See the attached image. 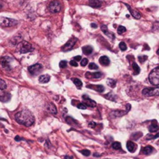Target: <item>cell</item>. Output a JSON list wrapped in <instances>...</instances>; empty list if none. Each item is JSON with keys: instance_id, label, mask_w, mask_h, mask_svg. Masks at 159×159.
<instances>
[{"instance_id": "6da1fadb", "label": "cell", "mask_w": 159, "mask_h": 159, "mask_svg": "<svg viewBox=\"0 0 159 159\" xmlns=\"http://www.w3.org/2000/svg\"><path fill=\"white\" fill-rule=\"evenodd\" d=\"M16 121L25 127L32 126L35 122L34 116L27 109H23L15 114Z\"/></svg>"}, {"instance_id": "7a4b0ae2", "label": "cell", "mask_w": 159, "mask_h": 159, "mask_svg": "<svg viewBox=\"0 0 159 159\" xmlns=\"http://www.w3.org/2000/svg\"><path fill=\"white\" fill-rule=\"evenodd\" d=\"M148 79L151 84L153 85H159V66L154 68L151 72H150Z\"/></svg>"}, {"instance_id": "3957f363", "label": "cell", "mask_w": 159, "mask_h": 159, "mask_svg": "<svg viewBox=\"0 0 159 159\" xmlns=\"http://www.w3.org/2000/svg\"><path fill=\"white\" fill-rule=\"evenodd\" d=\"M18 50L20 54H26V53L32 51L33 49L32 45L30 44V43H28L27 41H22L18 45Z\"/></svg>"}, {"instance_id": "277c9868", "label": "cell", "mask_w": 159, "mask_h": 159, "mask_svg": "<svg viewBox=\"0 0 159 159\" xmlns=\"http://www.w3.org/2000/svg\"><path fill=\"white\" fill-rule=\"evenodd\" d=\"M142 94L147 97L159 96V87L145 88L142 90Z\"/></svg>"}, {"instance_id": "5b68a950", "label": "cell", "mask_w": 159, "mask_h": 159, "mask_svg": "<svg viewBox=\"0 0 159 159\" xmlns=\"http://www.w3.org/2000/svg\"><path fill=\"white\" fill-rule=\"evenodd\" d=\"M18 23V21L13 19H10V18L1 17L0 18V24L3 27H13L16 26Z\"/></svg>"}, {"instance_id": "8992f818", "label": "cell", "mask_w": 159, "mask_h": 159, "mask_svg": "<svg viewBox=\"0 0 159 159\" xmlns=\"http://www.w3.org/2000/svg\"><path fill=\"white\" fill-rule=\"evenodd\" d=\"M48 11L51 13H59L61 10V5L58 1H52L47 6Z\"/></svg>"}, {"instance_id": "52a82bcc", "label": "cell", "mask_w": 159, "mask_h": 159, "mask_svg": "<svg viewBox=\"0 0 159 159\" xmlns=\"http://www.w3.org/2000/svg\"><path fill=\"white\" fill-rule=\"evenodd\" d=\"M13 61V58H11L10 57H3L1 58V65L2 67L6 71H11L13 69L12 66L10 65V63Z\"/></svg>"}, {"instance_id": "ba28073f", "label": "cell", "mask_w": 159, "mask_h": 159, "mask_svg": "<svg viewBox=\"0 0 159 159\" xmlns=\"http://www.w3.org/2000/svg\"><path fill=\"white\" fill-rule=\"evenodd\" d=\"M77 41H78V38H75V37H73V38H71V39H70V40H68V42L66 43V44H65L62 47H61V50H62V51L66 52V51L72 50V48H73L74 46H75Z\"/></svg>"}, {"instance_id": "9c48e42d", "label": "cell", "mask_w": 159, "mask_h": 159, "mask_svg": "<svg viewBox=\"0 0 159 159\" xmlns=\"http://www.w3.org/2000/svg\"><path fill=\"white\" fill-rule=\"evenodd\" d=\"M43 69L42 65L40 64H35L28 68V71L32 75H36L39 74Z\"/></svg>"}, {"instance_id": "30bf717a", "label": "cell", "mask_w": 159, "mask_h": 159, "mask_svg": "<svg viewBox=\"0 0 159 159\" xmlns=\"http://www.w3.org/2000/svg\"><path fill=\"white\" fill-rule=\"evenodd\" d=\"M82 100H83V103H84L86 106L89 107H95L96 106V102L91 100L89 97L86 96V95H83L82 96Z\"/></svg>"}, {"instance_id": "8fae6325", "label": "cell", "mask_w": 159, "mask_h": 159, "mask_svg": "<svg viewBox=\"0 0 159 159\" xmlns=\"http://www.w3.org/2000/svg\"><path fill=\"white\" fill-rule=\"evenodd\" d=\"M124 5H126L127 7V9H128V10L130 11V14L132 15V16L134 18V19H137V20H139V19H141V14L138 12V11H137V10H133L130 6L128 4H127V3H124Z\"/></svg>"}, {"instance_id": "7c38bea8", "label": "cell", "mask_w": 159, "mask_h": 159, "mask_svg": "<svg viewBox=\"0 0 159 159\" xmlns=\"http://www.w3.org/2000/svg\"><path fill=\"white\" fill-rule=\"evenodd\" d=\"M102 72H94V73H90V72H86L85 73V78H87L89 79L92 78H100L102 77Z\"/></svg>"}, {"instance_id": "4fadbf2b", "label": "cell", "mask_w": 159, "mask_h": 159, "mask_svg": "<svg viewBox=\"0 0 159 159\" xmlns=\"http://www.w3.org/2000/svg\"><path fill=\"white\" fill-rule=\"evenodd\" d=\"M23 41V37L21 35H16L15 37H13L11 40H10V44L12 45H19L20 43Z\"/></svg>"}, {"instance_id": "5bb4252c", "label": "cell", "mask_w": 159, "mask_h": 159, "mask_svg": "<svg viewBox=\"0 0 159 159\" xmlns=\"http://www.w3.org/2000/svg\"><path fill=\"white\" fill-rule=\"evenodd\" d=\"M101 30H102V32L104 33L106 35L107 37H109V38H111L112 40H114L115 39L114 33H113L109 32V30H108V28H107V26L106 25L101 26Z\"/></svg>"}, {"instance_id": "9a60e30c", "label": "cell", "mask_w": 159, "mask_h": 159, "mask_svg": "<svg viewBox=\"0 0 159 159\" xmlns=\"http://www.w3.org/2000/svg\"><path fill=\"white\" fill-rule=\"evenodd\" d=\"M137 144H135L134 142L131 141H129L127 142V150H128L130 152H131V153L135 152V151L137 150Z\"/></svg>"}, {"instance_id": "2e32d148", "label": "cell", "mask_w": 159, "mask_h": 159, "mask_svg": "<svg viewBox=\"0 0 159 159\" xmlns=\"http://www.w3.org/2000/svg\"><path fill=\"white\" fill-rule=\"evenodd\" d=\"M89 89H92L96 90L98 92H103L105 90V88L102 85H89L86 86Z\"/></svg>"}, {"instance_id": "e0dca14e", "label": "cell", "mask_w": 159, "mask_h": 159, "mask_svg": "<svg viewBox=\"0 0 159 159\" xmlns=\"http://www.w3.org/2000/svg\"><path fill=\"white\" fill-rule=\"evenodd\" d=\"M128 112H124V110H114V111H112L110 113V116L113 117V118H116V117H119L124 116V115L127 114Z\"/></svg>"}, {"instance_id": "ac0fdd59", "label": "cell", "mask_w": 159, "mask_h": 159, "mask_svg": "<svg viewBox=\"0 0 159 159\" xmlns=\"http://www.w3.org/2000/svg\"><path fill=\"white\" fill-rule=\"evenodd\" d=\"M158 122L155 119H153L151 121V124L148 127V130L151 133H154V132L157 131L158 130Z\"/></svg>"}, {"instance_id": "d6986e66", "label": "cell", "mask_w": 159, "mask_h": 159, "mask_svg": "<svg viewBox=\"0 0 159 159\" xmlns=\"http://www.w3.org/2000/svg\"><path fill=\"white\" fill-rule=\"evenodd\" d=\"M99 61L102 66H108L110 64V60L107 56H102V57H100L99 59Z\"/></svg>"}, {"instance_id": "ffe728a7", "label": "cell", "mask_w": 159, "mask_h": 159, "mask_svg": "<svg viewBox=\"0 0 159 159\" xmlns=\"http://www.w3.org/2000/svg\"><path fill=\"white\" fill-rule=\"evenodd\" d=\"M89 5L92 8L95 9H98L102 5V3L100 2V0H89Z\"/></svg>"}, {"instance_id": "44dd1931", "label": "cell", "mask_w": 159, "mask_h": 159, "mask_svg": "<svg viewBox=\"0 0 159 159\" xmlns=\"http://www.w3.org/2000/svg\"><path fill=\"white\" fill-rule=\"evenodd\" d=\"M47 110L53 115H56L57 113V107L55 106V105L52 102H50V103L47 105Z\"/></svg>"}, {"instance_id": "7402d4cb", "label": "cell", "mask_w": 159, "mask_h": 159, "mask_svg": "<svg viewBox=\"0 0 159 159\" xmlns=\"http://www.w3.org/2000/svg\"><path fill=\"white\" fill-rule=\"evenodd\" d=\"M11 99V95L9 92H5V93H2L1 96H0V100L1 102H6L8 101H10Z\"/></svg>"}, {"instance_id": "603a6c76", "label": "cell", "mask_w": 159, "mask_h": 159, "mask_svg": "<svg viewBox=\"0 0 159 159\" xmlns=\"http://www.w3.org/2000/svg\"><path fill=\"white\" fill-rule=\"evenodd\" d=\"M141 151L144 154L148 155V154H151L152 152L154 151V148H153V147L152 146H150V145H148V146L144 147V148H142Z\"/></svg>"}, {"instance_id": "cb8c5ba5", "label": "cell", "mask_w": 159, "mask_h": 159, "mask_svg": "<svg viewBox=\"0 0 159 159\" xmlns=\"http://www.w3.org/2000/svg\"><path fill=\"white\" fill-rule=\"evenodd\" d=\"M50 79L49 75H42L39 77V82L40 83H47Z\"/></svg>"}, {"instance_id": "d4e9b609", "label": "cell", "mask_w": 159, "mask_h": 159, "mask_svg": "<svg viewBox=\"0 0 159 159\" xmlns=\"http://www.w3.org/2000/svg\"><path fill=\"white\" fill-rule=\"evenodd\" d=\"M92 51H93V48H92V47H91V46H89V45H88V46H85V47H82V52L84 53L85 55H91L92 53Z\"/></svg>"}, {"instance_id": "484cf974", "label": "cell", "mask_w": 159, "mask_h": 159, "mask_svg": "<svg viewBox=\"0 0 159 159\" xmlns=\"http://www.w3.org/2000/svg\"><path fill=\"white\" fill-rule=\"evenodd\" d=\"M72 82L75 83V85L77 86V88L78 89H82V81L80 79H78V78H72Z\"/></svg>"}, {"instance_id": "4316f807", "label": "cell", "mask_w": 159, "mask_h": 159, "mask_svg": "<svg viewBox=\"0 0 159 159\" xmlns=\"http://www.w3.org/2000/svg\"><path fill=\"white\" fill-rule=\"evenodd\" d=\"M132 68L134 69V75H138L141 72V69H140L139 66L137 65V63L134 62L132 64Z\"/></svg>"}, {"instance_id": "83f0119b", "label": "cell", "mask_w": 159, "mask_h": 159, "mask_svg": "<svg viewBox=\"0 0 159 159\" xmlns=\"http://www.w3.org/2000/svg\"><path fill=\"white\" fill-rule=\"evenodd\" d=\"M107 85H109V87L111 88H115L116 85H117V81L114 79H111V78H109L107 80Z\"/></svg>"}, {"instance_id": "f1b7e54d", "label": "cell", "mask_w": 159, "mask_h": 159, "mask_svg": "<svg viewBox=\"0 0 159 159\" xmlns=\"http://www.w3.org/2000/svg\"><path fill=\"white\" fill-rule=\"evenodd\" d=\"M65 120H66V122H67L68 124H78V122L75 121V119L71 117H66V118H65Z\"/></svg>"}, {"instance_id": "f546056e", "label": "cell", "mask_w": 159, "mask_h": 159, "mask_svg": "<svg viewBox=\"0 0 159 159\" xmlns=\"http://www.w3.org/2000/svg\"><path fill=\"white\" fill-rule=\"evenodd\" d=\"M105 98H106V99H108V100H109L115 101L117 97H116V96H115V95L113 94L112 92H109V93H108V94L105 96Z\"/></svg>"}, {"instance_id": "4dcf8cb0", "label": "cell", "mask_w": 159, "mask_h": 159, "mask_svg": "<svg viewBox=\"0 0 159 159\" xmlns=\"http://www.w3.org/2000/svg\"><path fill=\"white\" fill-rule=\"evenodd\" d=\"M112 147L115 150H120L121 149V144L119 142H113L112 144Z\"/></svg>"}, {"instance_id": "1f68e13d", "label": "cell", "mask_w": 159, "mask_h": 159, "mask_svg": "<svg viewBox=\"0 0 159 159\" xmlns=\"http://www.w3.org/2000/svg\"><path fill=\"white\" fill-rule=\"evenodd\" d=\"M6 88H7V85H6L5 81L3 79L0 80V89H1V91L3 92V90L6 89Z\"/></svg>"}, {"instance_id": "d6a6232c", "label": "cell", "mask_w": 159, "mask_h": 159, "mask_svg": "<svg viewBox=\"0 0 159 159\" xmlns=\"http://www.w3.org/2000/svg\"><path fill=\"white\" fill-rule=\"evenodd\" d=\"M126 30H127V29H126L124 27H123V26H119V27H118V29H117V33H118V34L121 35L124 32H126Z\"/></svg>"}, {"instance_id": "836d02e7", "label": "cell", "mask_w": 159, "mask_h": 159, "mask_svg": "<svg viewBox=\"0 0 159 159\" xmlns=\"http://www.w3.org/2000/svg\"><path fill=\"white\" fill-rule=\"evenodd\" d=\"M119 49H120L122 51H125V50H127V46L124 42H120L119 44Z\"/></svg>"}, {"instance_id": "e575fe53", "label": "cell", "mask_w": 159, "mask_h": 159, "mask_svg": "<svg viewBox=\"0 0 159 159\" xmlns=\"http://www.w3.org/2000/svg\"><path fill=\"white\" fill-rule=\"evenodd\" d=\"M159 137V133L156 134V135H151V134H147L146 137L147 140H152V139H156Z\"/></svg>"}, {"instance_id": "d590c367", "label": "cell", "mask_w": 159, "mask_h": 159, "mask_svg": "<svg viewBox=\"0 0 159 159\" xmlns=\"http://www.w3.org/2000/svg\"><path fill=\"white\" fill-rule=\"evenodd\" d=\"M98 65H96V64H95V63L92 62L90 63L89 65V68L91 70H97L98 69Z\"/></svg>"}, {"instance_id": "8d00e7d4", "label": "cell", "mask_w": 159, "mask_h": 159, "mask_svg": "<svg viewBox=\"0 0 159 159\" xmlns=\"http://www.w3.org/2000/svg\"><path fill=\"white\" fill-rule=\"evenodd\" d=\"M80 152H81L84 156H89L90 154H91V152H90L89 150H82V151H80Z\"/></svg>"}, {"instance_id": "74e56055", "label": "cell", "mask_w": 159, "mask_h": 159, "mask_svg": "<svg viewBox=\"0 0 159 159\" xmlns=\"http://www.w3.org/2000/svg\"><path fill=\"white\" fill-rule=\"evenodd\" d=\"M88 63H89V60L87 58H82V60L81 61V66L85 67V66L87 65Z\"/></svg>"}, {"instance_id": "f35d334b", "label": "cell", "mask_w": 159, "mask_h": 159, "mask_svg": "<svg viewBox=\"0 0 159 159\" xmlns=\"http://www.w3.org/2000/svg\"><path fill=\"white\" fill-rule=\"evenodd\" d=\"M152 30H153V31H157V30H159V22L154 23V24H153Z\"/></svg>"}, {"instance_id": "ab89813d", "label": "cell", "mask_w": 159, "mask_h": 159, "mask_svg": "<svg viewBox=\"0 0 159 159\" xmlns=\"http://www.w3.org/2000/svg\"><path fill=\"white\" fill-rule=\"evenodd\" d=\"M68 63L66 61H61V62L59 63V67L61 68H66V66H67Z\"/></svg>"}, {"instance_id": "60d3db41", "label": "cell", "mask_w": 159, "mask_h": 159, "mask_svg": "<svg viewBox=\"0 0 159 159\" xmlns=\"http://www.w3.org/2000/svg\"><path fill=\"white\" fill-rule=\"evenodd\" d=\"M147 59V56H146V55H143V56H139V57H138L139 61L141 63L144 62Z\"/></svg>"}, {"instance_id": "b9f144b4", "label": "cell", "mask_w": 159, "mask_h": 159, "mask_svg": "<svg viewBox=\"0 0 159 159\" xmlns=\"http://www.w3.org/2000/svg\"><path fill=\"white\" fill-rule=\"evenodd\" d=\"M77 107L80 109H85L87 106H86L84 103H78V104L77 105Z\"/></svg>"}, {"instance_id": "7bdbcfd3", "label": "cell", "mask_w": 159, "mask_h": 159, "mask_svg": "<svg viewBox=\"0 0 159 159\" xmlns=\"http://www.w3.org/2000/svg\"><path fill=\"white\" fill-rule=\"evenodd\" d=\"M70 65H72V66H73V67H77L78 66V63L76 61H75V60H72L71 61H70Z\"/></svg>"}, {"instance_id": "ee69618b", "label": "cell", "mask_w": 159, "mask_h": 159, "mask_svg": "<svg viewBox=\"0 0 159 159\" xmlns=\"http://www.w3.org/2000/svg\"><path fill=\"white\" fill-rule=\"evenodd\" d=\"M74 60L75 61H82V57L80 56V55H78V56H76V57H74Z\"/></svg>"}, {"instance_id": "f6af8a7d", "label": "cell", "mask_w": 159, "mask_h": 159, "mask_svg": "<svg viewBox=\"0 0 159 159\" xmlns=\"http://www.w3.org/2000/svg\"><path fill=\"white\" fill-rule=\"evenodd\" d=\"M89 126L90 127H92V128H95L96 126V124L95 123V122H90L89 124Z\"/></svg>"}, {"instance_id": "bcb514c9", "label": "cell", "mask_w": 159, "mask_h": 159, "mask_svg": "<svg viewBox=\"0 0 159 159\" xmlns=\"http://www.w3.org/2000/svg\"><path fill=\"white\" fill-rule=\"evenodd\" d=\"M23 138H22V137H19V136H16L15 137L16 141H23Z\"/></svg>"}, {"instance_id": "7dc6e473", "label": "cell", "mask_w": 159, "mask_h": 159, "mask_svg": "<svg viewBox=\"0 0 159 159\" xmlns=\"http://www.w3.org/2000/svg\"><path fill=\"white\" fill-rule=\"evenodd\" d=\"M126 108H127V109H126V110H127V112H129L130 110V109H131V105L127 104L126 105Z\"/></svg>"}, {"instance_id": "c3c4849f", "label": "cell", "mask_w": 159, "mask_h": 159, "mask_svg": "<svg viewBox=\"0 0 159 159\" xmlns=\"http://www.w3.org/2000/svg\"><path fill=\"white\" fill-rule=\"evenodd\" d=\"M65 159H73V157L69 156V155H65Z\"/></svg>"}, {"instance_id": "681fc988", "label": "cell", "mask_w": 159, "mask_h": 159, "mask_svg": "<svg viewBox=\"0 0 159 159\" xmlns=\"http://www.w3.org/2000/svg\"><path fill=\"white\" fill-rule=\"evenodd\" d=\"M91 27H92V28H97V27H98L96 23H91Z\"/></svg>"}, {"instance_id": "f907efd6", "label": "cell", "mask_w": 159, "mask_h": 159, "mask_svg": "<svg viewBox=\"0 0 159 159\" xmlns=\"http://www.w3.org/2000/svg\"><path fill=\"white\" fill-rule=\"evenodd\" d=\"M94 156L99 157V156H100V154H94Z\"/></svg>"}, {"instance_id": "816d5d0a", "label": "cell", "mask_w": 159, "mask_h": 159, "mask_svg": "<svg viewBox=\"0 0 159 159\" xmlns=\"http://www.w3.org/2000/svg\"><path fill=\"white\" fill-rule=\"evenodd\" d=\"M157 55H159V48H158V50H157Z\"/></svg>"}]
</instances>
